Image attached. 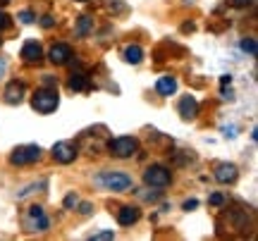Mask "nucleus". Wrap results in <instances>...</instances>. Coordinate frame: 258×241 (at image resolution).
Masks as SVG:
<instances>
[{
  "mask_svg": "<svg viewBox=\"0 0 258 241\" xmlns=\"http://www.w3.org/2000/svg\"><path fill=\"white\" fill-rule=\"evenodd\" d=\"M60 105V98H57V91L55 89H38L34 93V98H31V108L41 115H48V112H53Z\"/></svg>",
  "mask_w": 258,
  "mask_h": 241,
  "instance_id": "nucleus-1",
  "label": "nucleus"
},
{
  "mask_svg": "<svg viewBox=\"0 0 258 241\" xmlns=\"http://www.w3.org/2000/svg\"><path fill=\"white\" fill-rule=\"evenodd\" d=\"M96 184L105 186L108 191H127V189H132L134 182L124 172H101V175L96 177Z\"/></svg>",
  "mask_w": 258,
  "mask_h": 241,
  "instance_id": "nucleus-2",
  "label": "nucleus"
},
{
  "mask_svg": "<svg viewBox=\"0 0 258 241\" xmlns=\"http://www.w3.org/2000/svg\"><path fill=\"white\" fill-rule=\"evenodd\" d=\"M24 229H29V232H46L48 227H50V222H48V215L43 213V208L41 205H31V208H27V213H24Z\"/></svg>",
  "mask_w": 258,
  "mask_h": 241,
  "instance_id": "nucleus-3",
  "label": "nucleus"
},
{
  "mask_svg": "<svg viewBox=\"0 0 258 241\" xmlns=\"http://www.w3.org/2000/svg\"><path fill=\"white\" fill-rule=\"evenodd\" d=\"M108 148L115 158H132L139 148V141L134 136H117V139H112L108 143Z\"/></svg>",
  "mask_w": 258,
  "mask_h": 241,
  "instance_id": "nucleus-4",
  "label": "nucleus"
},
{
  "mask_svg": "<svg viewBox=\"0 0 258 241\" xmlns=\"http://www.w3.org/2000/svg\"><path fill=\"white\" fill-rule=\"evenodd\" d=\"M38 158H41V148H38L36 143H27V146H19V148L12 150L10 163H12V165H31V163H36Z\"/></svg>",
  "mask_w": 258,
  "mask_h": 241,
  "instance_id": "nucleus-5",
  "label": "nucleus"
},
{
  "mask_svg": "<svg viewBox=\"0 0 258 241\" xmlns=\"http://www.w3.org/2000/svg\"><path fill=\"white\" fill-rule=\"evenodd\" d=\"M170 179H172V175H170V170L163 165H151L146 172H144V182H146L148 186L163 189V186L170 184Z\"/></svg>",
  "mask_w": 258,
  "mask_h": 241,
  "instance_id": "nucleus-6",
  "label": "nucleus"
},
{
  "mask_svg": "<svg viewBox=\"0 0 258 241\" xmlns=\"http://www.w3.org/2000/svg\"><path fill=\"white\" fill-rule=\"evenodd\" d=\"M53 158H55L57 163H62V165L72 163V160L77 158L74 143H70V141H60V143H55V146H53Z\"/></svg>",
  "mask_w": 258,
  "mask_h": 241,
  "instance_id": "nucleus-7",
  "label": "nucleus"
},
{
  "mask_svg": "<svg viewBox=\"0 0 258 241\" xmlns=\"http://www.w3.org/2000/svg\"><path fill=\"white\" fill-rule=\"evenodd\" d=\"M50 62L53 65H67L70 62V57H72V48L64 46V43H55V46L50 48Z\"/></svg>",
  "mask_w": 258,
  "mask_h": 241,
  "instance_id": "nucleus-8",
  "label": "nucleus"
},
{
  "mask_svg": "<svg viewBox=\"0 0 258 241\" xmlns=\"http://www.w3.org/2000/svg\"><path fill=\"white\" fill-rule=\"evenodd\" d=\"M41 57H43V50H41L36 41H29L27 46L22 48V60L27 65H36V62H41Z\"/></svg>",
  "mask_w": 258,
  "mask_h": 241,
  "instance_id": "nucleus-9",
  "label": "nucleus"
},
{
  "mask_svg": "<svg viewBox=\"0 0 258 241\" xmlns=\"http://www.w3.org/2000/svg\"><path fill=\"white\" fill-rule=\"evenodd\" d=\"M24 91H27V89H24V84L22 82H10L8 89H5V101L12 103V105H15V103H22Z\"/></svg>",
  "mask_w": 258,
  "mask_h": 241,
  "instance_id": "nucleus-10",
  "label": "nucleus"
},
{
  "mask_svg": "<svg viewBox=\"0 0 258 241\" xmlns=\"http://www.w3.org/2000/svg\"><path fill=\"white\" fill-rule=\"evenodd\" d=\"M237 167L234 165H218L215 170V179L220 182V184H232V182H237Z\"/></svg>",
  "mask_w": 258,
  "mask_h": 241,
  "instance_id": "nucleus-11",
  "label": "nucleus"
},
{
  "mask_svg": "<svg viewBox=\"0 0 258 241\" xmlns=\"http://www.w3.org/2000/svg\"><path fill=\"white\" fill-rule=\"evenodd\" d=\"M196 112H199V103H196V98H194V96H184L182 103H179V115H182L184 120H194Z\"/></svg>",
  "mask_w": 258,
  "mask_h": 241,
  "instance_id": "nucleus-12",
  "label": "nucleus"
},
{
  "mask_svg": "<svg viewBox=\"0 0 258 241\" xmlns=\"http://www.w3.org/2000/svg\"><path fill=\"white\" fill-rule=\"evenodd\" d=\"M141 217V213H139V208H132V205H127V208H122L120 215H117V222L122 224V227H129V224H134Z\"/></svg>",
  "mask_w": 258,
  "mask_h": 241,
  "instance_id": "nucleus-13",
  "label": "nucleus"
},
{
  "mask_svg": "<svg viewBox=\"0 0 258 241\" xmlns=\"http://www.w3.org/2000/svg\"><path fill=\"white\" fill-rule=\"evenodd\" d=\"M156 91L160 93V96H172V93L177 91V79L175 76H160L156 84Z\"/></svg>",
  "mask_w": 258,
  "mask_h": 241,
  "instance_id": "nucleus-14",
  "label": "nucleus"
},
{
  "mask_svg": "<svg viewBox=\"0 0 258 241\" xmlns=\"http://www.w3.org/2000/svg\"><path fill=\"white\" fill-rule=\"evenodd\" d=\"M70 89L72 91H86L89 89V76L84 74V72H74L70 76Z\"/></svg>",
  "mask_w": 258,
  "mask_h": 241,
  "instance_id": "nucleus-15",
  "label": "nucleus"
},
{
  "mask_svg": "<svg viewBox=\"0 0 258 241\" xmlns=\"http://www.w3.org/2000/svg\"><path fill=\"white\" fill-rule=\"evenodd\" d=\"M124 60H127L129 65H139L144 60V50L139 46H127L124 48Z\"/></svg>",
  "mask_w": 258,
  "mask_h": 241,
  "instance_id": "nucleus-16",
  "label": "nucleus"
},
{
  "mask_svg": "<svg viewBox=\"0 0 258 241\" xmlns=\"http://www.w3.org/2000/svg\"><path fill=\"white\" fill-rule=\"evenodd\" d=\"M241 50H244V53H249L251 57L256 55V53H258L256 38H244V41H241Z\"/></svg>",
  "mask_w": 258,
  "mask_h": 241,
  "instance_id": "nucleus-17",
  "label": "nucleus"
},
{
  "mask_svg": "<svg viewBox=\"0 0 258 241\" xmlns=\"http://www.w3.org/2000/svg\"><path fill=\"white\" fill-rule=\"evenodd\" d=\"M91 29V19L89 17H79V24H77V36H86Z\"/></svg>",
  "mask_w": 258,
  "mask_h": 241,
  "instance_id": "nucleus-18",
  "label": "nucleus"
},
{
  "mask_svg": "<svg viewBox=\"0 0 258 241\" xmlns=\"http://www.w3.org/2000/svg\"><path fill=\"white\" fill-rule=\"evenodd\" d=\"M91 239H96V241H101V239H115V232H112V229H108V232H96Z\"/></svg>",
  "mask_w": 258,
  "mask_h": 241,
  "instance_id": "nucleus-19",
  "label": "nucleus"
},
{
  "mask_svg": "<svg viewBox=\"0 0 258 241\" xmlns=\"http://www.w3.org/2000/svg\"><path fill=\"white\" fill-rule=\"evenodd\" d=\"M19 19H22L24 24H31V22H34V12H31V10H24V12H19Z\"/></svg>",
  "mask_w": 258,
  "mask_h": 241,
  "instance_id": "nucleus-20",
  "label": "nucleus"
},
{
  "mask_svg": "<svg viewBox=\"0 0 258 241\" xmlns=\"http://www.w3.org/2000/svg\"><path fill=\"white\" fill-rule=\"evenodd\" d=\"M232 8H246V5H253L256 0H227Z\"/></svg>",
  "mask_w": 258,
  "mask_h": 241,
  "instance_id": "nucleus-21",
  "label": "nucleus"
},
{
  "mask_svg": "<svg viewBox=\"0 0 258 241\" xmlns=\"http://www.w3.org/2000/svg\"><path fill=\"white\" fill-rule=\"evenodd\" d=\"M77 203H79V198H77L74 194H70L67 198H64V208H74Z\"/></svg>",
  "mask_w": 258,
  "mask_h": 241,
  "instance_id": "nucleus-22",
  "label": "nucleus"
},
{
  "mask_svg": "<svg viewBox=\"0 0 258 241\" xmlns=\"http://www.w3.org/2000/svg\"><path fill=\"white\" fill-rule=\"evenodd\" d=\"M10 24H12L10 17L5 15V12H0V31H3V29H10Z\"/></svg>",
  "mask_w": 258,
  "mask_h": 241,
  "instance_id": "nucleus-23",
  "label": "nucleus"
},
{
  "mask_svg": "<svg viewBox=\"0 0 258 241\" xmlns=\"http://www.w3.org/2000/svg\"><path fill=\"white\" fill-rule=\"evenodd\" d=\"M222 201H225V196H222V194H213L211 196V205H220Z\"/></svg>",
  "mask_w": 258,
  "mask_h": 241,
  "instance_id": "nucleus-24",
  "label": "nucleus"
},
{
  "mask_svg": "<svg viewBox=\"0 0 258 241\" xmlns=\"http://www.w3.org/2000/svg\"><path fill=\"white\" fill-rule=\"evenodd\" d=\"M225 136H230V139H234V136H237V127H225Z\"/></svg>",
  "mask_w": 258,
  "mask_h": 241,
  "instance_id": "nucleus-25",
  "label": "nucleus"
},
{
  "mask_svg": "<svg viewBox=\"0 0 258 241\" xmlns=\"http://www.w3.org/2000/svg\"><path fill=\"white\" fill-rule=\"evenodd\" d=\"M41 24H43L46 29H50L53 24H55V22H53V17H43V19H41Z\"/></svg>",
  "mask_w": 258,
  "mask_h": 241,
  "instance_id": "nucleus-26",
  "label": "nucleus"
},
{
  "mask_svg": "<svg viewBox=\"0 0 258 241\" xmlns=\"http://www.w3.org/2000/svg\"><path fill=\"white\" fill-rule=\"evenodd\" d=\"M196 205H199V201H194V198H191V201H186V203H184V210H194Z\"/></svg>",
  "mask_w": 258,
  "mask_h": 241,
  "instance_id": "nucleus-27",
  "label": "nucleus"
},
{
  "mask_svg": "<svg viewBox=\"0 0 258 241\" xmlns=\"http://www.w3.org/2000/svg\"><path fill=\"white\" fill-rule=\"evenodd\" d=\"M230 82H232L230 74H222V76H220V84H222V86H225V84H230Z\"/></svg>",
  "mask_w": 258,
  "mask_h": 241,
  "instance_id": "nucleus-28",
  "label": "nucleus"
},
{
  "mask_svg": "<svg viewBox=\"0 0 258 241\" xmlns=\"http://www.w3.org/2000/svg\"><path fill=\"white\" fill-rule=\"evenodd\" d=\"M82 213L89 215V213H91V205H89V203H82Z\"/></svg>",
  "mask_w": 258,
  "mask_h": 241,
  "instance_id": "nucleus-29",
  "label": "nucleus"
},
{
  "mask_svg": "<svg viewBox=\"0 0 258 241\" xmlns=\"http://www.w3.org/2000/svg\"><path fill=\"white\" fill-rule=\"evenodd\" d=\"M5 67H8V65H5V62L0 60V79H3V74H5Z\"/></svg>",
  "mask_w": 258,
  "mask_h": 241,
  "instance_id": "nucleus-30",
  "label": "nucleus"
},
{
  "mask_svg": "<svg viewBox=\"0 0 258 241\" xmlns=\"http://www.w3.org/2000/svg\"><path fill=\"white\" fill-rule=\"evenodd\" d=\"M79 3H86V0H79Z\"/></svg>",
  "mask_w": 258,
  "mask_h": 241,
  "instance_id": "nucleus-31",
  "label": "nucleus"
}]
</instances>
